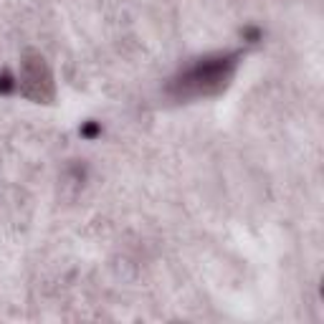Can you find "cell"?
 <instances>
[{
	"label": "cell",
	"mask_w": 324,
	"mask_h": 324,
	"mask_svg": "<svg viewBox=\"0 0 324 324\" xmlns=\"http://www.w3.org/2000/svg\"><path fill=\"white\" fill-rule=\"evenodd\" d=\"M236 64H238V54H215V56L197 59L193 66H188L185 71H180L172 79L170 91L178 99H195V96L218 94L231 81Z\"/></svg>",
	"instance_id": "obj_1"
}]
</instances>
